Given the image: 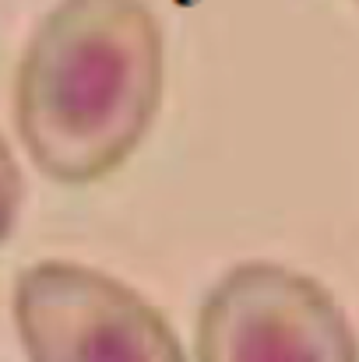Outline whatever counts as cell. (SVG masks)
I'll list each match as a JSON object with an SVG mask.
<instances>
[{"mask_svg": "<svg viewBox=\"0 0 359 362\" xmlns=\"http://www.w3.org/2000/svg\"><path fill=\"white\" fill-rule=\"evenodd\" d=\"M21 204H25V176L11 144L0 137V246L11 240L21 218Z\"/></svg>", "mask_w": 359, "mask_h": 362, "instance_id": "obj_4", "label": "cell"}, {"mask_svg": "<svg viewBox=\"0 0 359 362\" xmlns=\"http://www.w3.org/2000/svg\"><path fill=\"white\" fill-rule=\"evenodd\" d=\"M194 362H359V334L321 278L243 260L201 299Z\"/></svg>", "mask_w": 359, "mask_h": 362, "instance_id": "obj_3", "label": "cell"}, {"mask_svg": "<svg viewBox=\"0 0 359 362\" xmlns=\"http://www.w3.org/2000/svg\"><path fill=\"white\" fill-rule=\"evenodd\" d=\"M11 317L28 362H187L152 299L81 260L21 267Z\"/></svg>", "mask_w": 359, "mask_h": 362, "instance_id": "obj_2", "label": "cell"}, {"mask_svg": "<svg viewBox=\"0 0 359 362\" xmlns=\"http://www.w3.org/2000/svg\"><path fill=\"white\" fill-rule=\"evenodd\" d=\"M166 92V35L148 0H57L32 28L14 127L32 165L89 187L144 144Z\"/></svg>", "mask_w": 359, "mask_h": 362, "instance_id": "obj_1", "label": "cell"}]
</instances>
